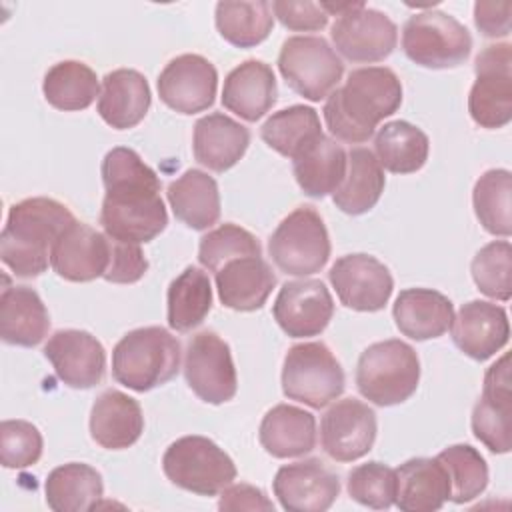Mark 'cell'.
Segmentation results:
<instances>
[{
    "label": "cell",
    "instance_id": "9a60e30c",
    "mask_svg": "<svg viewBox=\"0 0 512 512\" xmlns=\"http://www.w3.org/2000/svg\"><path fill=\"white\" fill-rule=\"evenodd\" d=\"M374 410L356 398L334 402L320 420L322 450L336 462H354L366 456L376 440Z\"/></svg>",
    "mask_w": 512,
    "mask_h": 512
},
{
    "label": "cell",
    "instance_id": "4316f807",
    "mask_svg": "<svg viewBox=\"0 0 512 512\" xmlns=\"http://www.w3.org/2000/svg\"><path fill=\"white\" fill-rule=\"evenodd\" d=\"M396 328L410 340L440 338L450 330L454 306L448 296L432 288H406L392 306Z\"/></svg>",
    "mask_w": 512,
    "mask_h": 512
},
{
    "label": "cell",
    "instance_id": "4dcf8cb0",
    "mask_svg": "<svg viewBox=\"0 0 512 512\" xmlns=\"http://www.w3.org/2000/svg\"><path fill=\"white\" fill-rule=\"evenodd\" d=\"M50 330L48 310L30 286H6L0 296V336L12 346H36Z\"/></svg>",
    "mask_w": 512,
    "mask_h": 512
},
{
    "label": "cell",
    "instance_id": "8992f818",
    "mask_svg": "<svg viewBox=\"0 0 512 512\" xmlns=\"http://www.w3.org/2000/svg\"><path fill=\"white\" fill-rule=\"evenodd\" d=\"M162 470L174 486L198 496H216L236 478L232 458L198 434L174 440L162 456Z\"/></svg>",
    "mask_w": 512,
    "mask_h": 512
},
{
    "label": "cell",
    "instance_id": "9c48e42d",
    "mask_svg": "<svg viewBox=\"0 0 512 512\" xmlns=\"http://www.w3.org/2000/svg\"><path fill=\"white\" fill-rule=\"evenodd\" d=\"M268 252L284 274L320 272L330 258V238L322 216L312 206L296 208L272 232Z\"/></svg>",
    "mask_w": 512,
    "mask_h": 512
},
{
    "label": "cell",
    "instance_id": "f907efd6",
    "mask_svg": "<svg viewBox=\"0 0 512 512\" xmlns=\"http://www.w3.org/2000/svg\"><path fill=\"white\" fill-rule=\"evenodd\" d=\"M220 510H274L272 500L252 484H228L218 500Z\"/></svg>",
    "mask_w": 512,
    "mask_h": 512
},
{
    "label": "cell",
    "instance_id": "83f0119b",
    "mask_svg": "<svg viewBox=\"0 0 512 512\" xmlns=\"http://www.w3.org/2000/svg\"><path fill=\"white\" fill-rule=\"evenodd\" d=\"M152 102L148 80L132 68H118L102 78L98 96L100 118L116 128L128 130L144 120Z\"/></svg>",
    "mask_w": 512,
    "mask_h": 512
},
{
    "label": "cell",
    "instance_id": "ba28073f",
    "mask_svg": "<svg viewBox=\"0 0 512 512\" xmlns=\"http://www.w3.org/2000/svg\"><path fill=\"white\" fill-rule=\"evenodd\" d=\"M344 370L324 342L294 344L282 366V392L288 400L324 408L344 392Z\"/></svg>",
    "mask_w": 512,
    "mask_h": 512
},
{
    "label": "cell",
    "instance_id": "8fae6325",
    "mask_svg": "<svg viewBox=\"0 0 512 512\" xmlns=\"http://www.w3.org/2000/svg\"><path fill=\"white\" fill-rule=\"evenodd\" d=\"M476 80L468 94L470 118L482 128H502L512 120V46H486L474 62Z\"/></svg>",
    "mask_w": 512,
    "mask_h": 512
},
{
    "label": "cell",
    "instance_id": "d6a6232c",
    "mask_svg": "<svg viewBox=\"0 0 512 512\" xmlns=\"http://www.w3.org/2000/svg\"><path fill=\"white\" fill-rule=\"evenodd\" d=\"M166 198L174 216L192 230H208L220 218L218 184L198 168H190L170 182Z\"/></svg>",
    "mask_w": 512,
    "mask_h": 512
},
{
    "label": "cell",
    "instance_id": "3957f363",
    "mask_svg": "<svg viewBox=\"0 0 512 512\" xmlns=\"http://www.w3.org/2000/svg\"><path fill=\"white\" fill-rule=\"evenodd\" d=\"M74 214L54 198H26L16 202L0 234V258L18 278L46 272L50 252L60 234L74 224Z\"/></svg>",
    "mask_w": 512,
    "mask_h": 512
},
{
    "label": "cell",
    "instance_id": "4fadbf2b",
    "mask_svg": "<svg viewBox=\"0 0 512 512\" xmlns=\"http://www.w3.org/2000/svg\"><path fill=\"white\" fill-rule=\"evenodd\" d=\"M330 36L334 48L346 60L370 64L392 54L398 42V28L384 12L358 2V6L334 20Z\"/></svg>",
    "mask_w": 512,
    "mask_h": 512
},
{
    "label": "cell",
    "instance_id": "e0dca14e",
    "mask_svg": "<svg viewBox=\"0 0 512 512\" xmlns=\"http://www.w3.org/2000/svg\"><path fill=\"white\" fill-rule=\"evenodd\" d=\"M272 490L288 512H324L340 494V478L320 458H308L280 466Z\"/></svg>",
    "mask_w": 512,
    "mask_h": 512
},
{
    "label": "cell",
    "instance_id": "cb8c5ba5",
    "mask_svg": "<svg viewBox=\"0 0 512 512\" xmlns=\"http://www.w3.org/2000/svg\"><path fill=\"white\" fill-rule=\"evenodd\" d=\"M248 146L250 130L222 112L206 114L194 124V158L212 172H226L236 166Z\"/></svg>",
    "mask_w": 512,
    "mask_h": 512
},
{
    "label": "cell",
    "instance_id": "f35d334b",
    "mask_svg": "<svg viewBox=\"0 0 512 512\" xmlns=\"http://www.w3.org/2000/svg\"><path fill=\"white\" fill-rule=\"evenodd\" d=\"M216 30L236 48H252L268 38L274 26L270 2L266 0H240L218 2L214 12Z\"/></svg>",
    "mask_w": 512,
    "mask_h": 512
},
{
    "label": "cell",
    "instance_id": "d4e9b609",
    "mask_svg": "<svg viewBox=\"0 0 512 512\" xmlns=\"http://www.w3.org/2000/svg\"><path fill=\"white\" fill-rule=\"evenodd\" d=\"M278 96L274 70L262 60L238 64L224 80L222 106L246 122L260 120Z\"/></svg>",
    "mask_w": 512,
    "mask_h": 512
},
{
    "label": "cell",
    "instance_id": "30bf717a",
    "mask_svg": "<svg viewBox=\"0 0 512 512\" xmlns=\"http://www.w3.org/2000/svg\"><path fill=\"white\" fill-rule=\"evenodd\" d=\"M286 84L310 102H320L338 88L344 64L322 36H290L278 54Z\"/></svg>",
    "mask_w": 512,
    "mask_h": 512
},
{
    "label": "cell",
    "instance_id": "52a82bcc",
    "mask_svg": "<svg viewBox=\"0 0 512 512\" xmlns=\"http://www.w3.org/2000/svg\"><path fill=\"white\" fill-rule=\"evenodd\" d=\"M402 50L418 66L444 70L460 66L470 56L472 36L454 16L430 8L404 22Z\"/></svg>",
    "mask_w": 512,
    "mask_h": 512
},
{
    "label": "cell",
    "instance_id": "7a4b0ae2",
    "mask_svg": "<svg viewBox=\"0 0 512 512\" xmlns=\"http://www.w3.org/2000/svg\"><path fill=\"white\" fill-rule=\"evenodd\" d=\"M400 104L402 82L396 72L386 66H366L352 70L344 86L330 92L322 114L336 140L362 144Z\"/></svg>",
    "mask_w": 512,
    "mask_h": 512
},
{
    "label": "cell",
    "instance_id": "74e56055",
    "mask_svg": "<svg viewBox=\"0 0 512 512\" xmlns=\"http://www.w3.org/2000/svg\"><path fill=\"white\" fill-rule=\"evenodd\" d=\"M44 98L50 106L64 112L86 110L96 96L100 84L96 72L80 60H62L48 68L42 82Z\"/></svg>",
    "mask_w": 512,
    "mask_h": 512
},
{
    "label": "cell",
    "instance_id": "e575fe53",
    "mask_svg": "<svg viewBox=\"0 0 512 512\" xmlns=\"http://www.w3.org/2000/svg\"><path fill=\"white\" fill-rule=\"evenodd\" d=\"M46 504L54 512H84L98 506L104 484L96 468L84 462H68L54 468L46 482Z\"/></svg>",
    "mask_w": 512,
    "mask_h": 512
},
{
    "label": "cell",
    "instance_id": "5bb4252c",
    "mask_svg": "<svg viewBox=\"0 0 512 512\" xmlns=\"http://www.w3.org/2000/svg\"><path fill=\"white\" fill-rule=\"evenodd\" d=\"M328 280L340 302L356 312L382 310L394 290V278L388 266L362 252L340 256L332 264Z\"/></svg>",
    "mask_w": 512,
    "mask_h": 512
},
{
    "label": "cell",
    "instance_id": "d6986e66",
    "mask_svg": "<svg viewBox=\"0 0 512 512\" xmlns=\"http://www.w3.org/2000/svg\"><path fill=\"white\" fill-rule=\"evenodd\" d=\"M44 356L52 364L56 376L70 388L88 390L104 380V346L86 330H56L44 346Z\"/></svg>",
    "mask_w": 512,
    "mask_h": 512
},
{
    "label": "cell",
    "instance_id": "ffe728a7",
    "mask_svg": "<svg viewBox=\"0 0 512 512\" xmlns=\"http://www.w3.org/2000/svg\"><path fill=\"white\" fill-rule=\"evenodd\" d=\"M510 356L504 354L484 374L482 396L472 410L474 436L494 454L512 448V394H510Z\"/></svg>",
    "mask_w": 512,
    "mask_h": 512
},
{
    "label": "cell",
    "instance_id": "7c38bea8",
    "mask_svg": "<svg viewBox=\"0 0 512 512\" xmlns=\"http://www.w3.org/2000/svg\"><path fill=\"white\" fill-rule=\"evenodd\" d=\"M184 378L190 390L208 404H224L238 390L230 346L210 330L194 334L184 352Z\"/></svg>",
    "mask_w": 512,
    "mask_h": 512
},
{
    "label": "cell",
    "instance_id": "7dc6e473",
    "mask_svg": "<svg viewBox=\"0 0 512 512\" xmlns=\"http://www.w3.org/2000/svg\"><path fill=\"white\" fill-rule=\"evenodd\" d=\"M148 270V260L136 242H120L110 238V264L104 280L112 284H134Z\"/></svg>",
    "mask_w": 512,
    "mask_h": 512
},
{
    "label": "cell",
    "instance_id": "c3c4849f",
    "mask_svg": "<svg viewBox=\"0 0 512 512\" xmlns=\"http://www.w3.org/2000/svg\"><path fill=\"white\" fill-rule=\"evenodd\" d=\"M274 18L280 20L288 30L298 32H314L322 30L328 24V12L322 2H292V0H274L270 4Z\"/></svg>",
    "mask_w": 512,
    "mask_h": 512
},
{
    "label": "cell",
    "instance_id": "60d3db41",
    "mask_svg": "<svg viewBox=\"0 0 512 512\" xmlns=\"http://www.w3.org/2000/svg\"><path fill=\"white\" fill-rule=\"evenodd\" d=\"M512 176L506 168L486 170L474 184L472 206L482 228L494 236L508 238L512 234L510 216Z\"/></svg>",
    "mask_w": 512,
    "mask_h": 512
},
{
    "label": "cell",
    "instance_id": "277c9868",
    "mask_svg": "<svg viewBox=\"0 0 512 512\" xmlns=\"http://www.w3.org/2000/svg\"><path fill=\"white\" fill-rule=\"evenodd\" d=\"M180 342L162 326L130 330L112 350V376L118 384L148 392L170 382L180 370Z\"/></svg>",
    "mask_w": 512,
    "mask_h": 512
},
{
    "label": "cell",
    "instance_id": "f546056e",
    "mask_svg": "<svg viewBox=\"0 0 512 512\" xmlns=\"http://www.w3.org/2000/svg\"><path fill=\"white\" fill-rule=\"evenodd\" d=\"M258 440L274 458L304 456L316 446V418L304 408L276 404L264 414Z\"/></svg>",
    "mask_w": 512,
    "mask_h": 512
},
{
    "label": "cell",
    "instance_id": "b9f144b4",
    "mask_svg": "<svg viewBox=\"0 0 512 512\" xmlns=\"http://www.w3.org/2000/svg\"><path fill=\"white\" fill-rule=\"evenodd\" d=\"M450 478V500L466 504L478 498L488 486V466L482 454L470 444H452L436 456Z\"/></svg>",
    "mask_w": 512,
    "mask_h": 512
},
{
    "label": "cell",
    "instance_id": "ee69618b",
    "mask_svg": "<svg viewBox=\"0 0 512 512\" xmlns=\"http://www.w3.org/2000/svg\"><path fill=\"white\" fill-rule=\"evenodd\" d=\"M472 280L488 298L508 302L512 296V246L508 240H494L482 246L470 264Z\"/></svg>",
    "mask_w": 512,
    "mask_h": 512
},
{
    "label": "cell",
    "instance_id": "7402d4cb",
    "mask_svg": "<svg viewBox=\"0 0 512 512\" xmlns=\"http://www.w3.org/2000/svg\"><path fill=\"white\" fill-rule=\"evenodd\" d=\"M454 344L472 360H488L500 352L510 338L508 314L502 306L486 300H470L460 306L452 320Z\"/></svg>",
    "mask_w": 512,
    "mask_h": 512
},
{
    "label": "cell",
    "instance_id": "f6af8a7d",
    "mask_svg": "<svg viewBox=\"0 0 512 512\" xmlns=\"http://www.w3.org/2000/svg\"><path fill=\"white\" fill-rule=\"evenodd\" d=\"M346 488L350 498L358 504L374 510H386L394 504L396 496L394 468L378 460L360 464L350 470Z\"/></svg>",
    "mask_w": 512,
    "mask_h": 512
},
{
    "label": "cell",
    "instance_id": "ab89813d",
    "mask_svg": "<svg viewBox=\"0 0 512 512\" xmlns=\"http://www.w3.org/2000/svg\"><path fill=\"white\" fill-rule=\"evenodd\" d=\"M322 132L320 116L314 108L294 104L274 112L260 128L262 140L286 158H296Z\"/></svg>",
    "mask_w": 512,
    "mask_h": 512
},
{
    "label": "cell",
    "instance_id": "f1b7e54d",
    "mask_svg": "<svg viewBox=\"0 0 512 512\" xmlns=\"http://www.w3.org/2000/svg\"><path fill=\"white\" fill-rule=\"evenodd\" d=\"M394 474V504L402 512H434L450 500V478L438 458H410Z\"/></svg>",
    "mask_w": 512,
    "mask_h": 512
},
{
    "label": "cell",
    "instance_id": "6da1fadb",
    "mask_svg": "<svg viewBox=\"0 0 512 512\" xmlns=\"http://www.w3.org/2000/svg\"><path fill=\"white\" fill-rule=\"evenodd\" d=\"M100 172L106 190L100 224L110 238L146 244L164 232L168 212L160 198V178L136 150H108Z\"/></svg>",
    "mask_w": 512,
    "mask_h": 512
},
{
    "label": "cell",
    "instance_id": "ac0fdd59",
    "mask_svg": "<svg viewBox=\"0 0 512 512\" xmlns=\"http://www.w3.org/2000/svg\"><path fill=\"white\" fill-rule=\"evenodd\" d=\"M272 316L290 338L318 336L334 316V300L322 280H292L280 288Z\"/></svg>",
    "mask_w": 512,
    "mask_h": 512
},
{
    "label": "cell",
    "instance_id": "836d02e7",
    "mask_svg": "<svg viewBox=\"0 0 512 512\" xmlns=\"http://www.w3.org/2000/svg\"><path fill=\"white\" fill-rule=\"evenodd\" d=\"M346 156V176L340 182V186L332 192V200L336 208H340L344 214L360 216L376 206L384 192L386 178L372 150L356 146L350 152H346Z\"/></svg>",
    "mask_w": 512,
    "mask_h": 512
},
{
    "label": "cell",
    "instance_id": "603a6c76",
    "mask_svg": "<svg viewBox=\"0 0 512 512\" xmlns=\"http://www.w3.org/2000/svg\"><path fill=\"white\" fill-rule=\"evenodd\" d=\"M214 278L220 302L236 312L260 310L276 286V274L262 256L234 258Z\"/></svg>",
    "mask_w": 512,
    "mask_h": 512
},
{
    "label": "cell",
    "instance_id": "bcb514c9",
    "mask_svg": "<svg viewBox=\"0 0 512 512\" xmlns=\"http://www.w3.org/2000/svg\"><path fill=\"white\" fill-rule=\"evenodd\" d=\"M40 430L26 420H4L0 424V462L4 468H28L42 456Z\"/></svg>",
    "mask_w": 512,
    "mask_h": 512
},
{
    "label": "cell",
    "instance_id": "d590c367",
    "mask_svg": "<svg viewBox=\"0 0 512 512\" xmlns=\"http://www.w3.org/2000/svg\"><path fill=\"white\" fill-rule=\"evenodd\" d=\"M430 152L428 136L406 120L386 122L374 136V156L392 174L418 172Z\"/></svg>",
    "mask_w": 512,
    "mask_h": 512
},
{
    "label": "cell",
    "instance_id": "44dd1931",
    "mask_svg": "<svg viewBox=\"0 0 512 512\" xmlns=\"http://www.w3.org/2000/svg\"><path fill=\"white\" fill-rule=\"evenodd\" d=\"M110 236L88 224H70L54 242L50 252L52 270L70 282H90L108 270Z\"/></svg>",
    "mask_w": 512,
    "mask_h": 512
},
{
    "label": "cell",
    "instance_id": "2e32d148",
    "mask_svg": "<svg viewBox=\"0 0 512 512\" xmlns=\"http://www.w3.org/2000/svg\"><path fill=\"white\" fill-rule=\"evenodd\" d=\"M156 84L158 96L168 108L180 114H196L214 104L218 72L200 54H180L164 66Z\"/></svg>",
    "mask_w": 512,
    "mask_h": 512
},
{
    "label": "cell",
    "instance_id": "1f68e13d",
    "mask_svg": "<svg viewBox=\"0 0 512 512\" xmlns=\"http://www.w3.org/2000/svg\"><path fill=\"white\" fill-rule=\"evenodd\" d=\"M348 156L344 148L320 134L296 158H292V172L300 190L310 198H324L332 194L346 176Z\"/></svg>",
    "mask_w": 512,
    "mask_h": 512
},
{
    "label": "cell",
    "instance_id": "7bdbcfd3",
    "mask_svg": "<svg viewBox=\"0 0 512 512\" xmlns=\"http://www.w3.org/2000/svg\"><path fill=\"white\" fill-rule=\"evenodd\" d=\"M240 256H262V246L252 232L238 224H220L200 238L198 262L214 274L226 262Z\"/></svg>",
    "mask_w": 512,
    "mask_h": 512
},
{
    "label": "cell",
    "instance_id": "681fc988",
    "mask_svg": "<svg viewBox=\"0 0 512 512\" xmlns=\"http://www.w3.org/2000/svg\"><path fill=\"white\" fill-rule=\"evenodd\" d=\"M512 2H476L474 24L486 38H504L510 34Z\"/></svg>",
    "mask_w": 512,
    "mask_h": 512
},
{
    "label": "cell",
    "instance_id": "5b68a950",
    "mask_svg": "<svg viewBox=\"0 0 512 512\" xmlns=\"http://www.w3.org/2000/svg\"><path fill=\"white\" fill-rule=\"evenodd\" d=\"M420 360L416 350L396 338L370 344L358 358L356 388L376 406L406 402L418 388Z\"/></svg>",
    "mask_w": 512,
    "mask_h": 512
},
{
    "label": "cell",
    "instance_id": "8d00e7d4",
    "mask_svg": "<svg viewBox=\"0 0 512 512\" xmlns=\"http://www.w3.org/2000/svg\"><path fill=\"white\" fill-rule=\"evenodd\" d=\"M168 326L176 332H190L204 322L212 308V284L204 270L184 268L168 286Z\"/></svg>",
    "mask_w": 512,
    "mask_h": 512
},
{
    "label": "cell",
    "instance_id": "484cf974",
    "mask_svg": "<svg viewBox=\"0 0 512 512\" xmlns=\"http://www.w3.org/2000/svg\"><path fill=\"white\" fill-rule=\"evenodd\" d=\"M144 432L140 404L120 392L104 390L90 410V436L106 450H124L138 442Z\"/></svg>",
    "mask_w": 512,
    "mask_h": 512
}]
</instances>
